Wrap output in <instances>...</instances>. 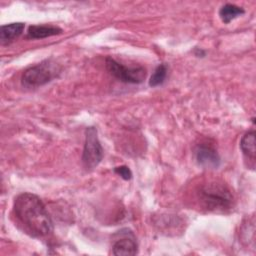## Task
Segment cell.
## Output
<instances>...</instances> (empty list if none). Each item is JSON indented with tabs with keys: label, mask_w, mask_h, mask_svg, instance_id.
Masks as SVG:
<instances>
[{
	"label": "cell",
	"mask_w": 256,
	"mask_h": 256,
	"mask_svg": "<svg viewBox=\"0 0 256 256\" xmlns=\"http://www.w3.org/2000/svg\"><path fill=\"white\" fill-rule=\"evenodd\" d=\"M13 212L24 229L35 237H44L53 231V222L43 203L35 194L21 193L13 204Z\"/></svg>",
	"instance_id": "cell-1"
},
{
	"label": "cell",
	"mask_w": 256,
	"mask_h": 256,
	"mask_svg": "<svg viewBox=\"0 0 256 256\" xmlns=\"http://www.w3.org/2000/svg\"><path fill=\"white\" fill-rule=\"evenodd\" d=\"M58 73V66L51 60H46L27 68L21 76V83L27 88H37L50 82Z\"/></svg>",
	"instance_id": "cell-3"
},
{
	"label": "cell",
	"mask_w": 256,
	"mask_h": 256,
	"mask_svg": "<svg viewBox=\"0 0 256 256\" xmlns=\"http://www.w3.org/2000/svg\"><path fill=\"white\" fill-rule=\"evenodd\" d=\"M244 13H245V11L242 7H239L234 4H229V3L223 5L219 10L220 19L225 24L230 23L232 20H234L238 16L243 15Z\"/></svg>",
	"instance_id": "cell-11"
},
{
	"label": "cell",
	"mask_w": 256,
	"mask_h": 256,
	"mask_svg": "<svg viewBox=\"0 0 256 256\" xmlns=\"http://www.w3.org/2000/svg\"><path fill=\"white\" fill-rule=\"evenodd\" d=\"M240 148L245 157H247L252 162L255 161V131H249L242 137L240 141Z\"/></svg>",
	"instance_id": "cell-10"
},
{
	"label": "cell",
	"mask_w": 256,
	"mask_h": 256,
	"mask_svg": "<svg viewBox=\"0 0 256 256\" xmlns=\"http://www.w3.org/2000/svg\"><path fill=\"white\" fill-rule=\"evenodd\" d=\"M105 64L106 69L109 71V73L123 83L139 84L145 80L147 75L146 69L144 67L138 66L128 68L117 62L112 57H107L105 60Z\"/></svg>",
	"instance_id": "cell-4"
},
{
	"label": "cell",
	"mask_w": 256,
	"mask_h": 256,
	"mask_svg": "<svg viewBox=\"0 0 256 256\" xmlns=\"http://www.w3.org/2000/svg\"><path fill=\"white\" fill-rule=\"evenodd\" d=\"M202 206L210 211H225L233 206V195L222 182L211 180L203 183L197 190Z\"/></svg>",
	"instance_id": "cell-2"
},
{
	"label": "cell",
	"mask_w": 256,
	"mask_h": 256,
	"mask_svg": "<svg viewBox=\"0 0 256 256\" xmlns=\"http://www.w3.org/2000/svg\"><path fill=\"white\" fill-rule=\"evenodd\" d=\"M24 30V23L14 22L2 25L0 28V41L2 45L9 44L17 39Z\"/></svg>",
	"instance_id": "cell-9"
},
{
	"label": "cell",
	"mask_w": 256,
	"mask_h": 256,
	"mask_svg": "<svg viewBox=\"0 0 256 256\" xmlns=\"http://www.w3.org/2000/svg\"><path fill=\"white\" fill-rule=\"evenodd\" d=\"M62 33V29L53 25H31L27 31L28 39H43Z\"/></svg>",
	"instance_id": "cell-8"
},
{
	"label": "cell",
	"mask_w": 256,
	"mask_h": 256,
	"mask_svg": "<svg viewBox=\"0 0 256 256\" xmlns=\"http://www.w3.org/2000/svg\"><path fill=\"white\" fill-rule=\"evenodd\" d=\"M113 255H136L138 253V244L136 236L132 230L123 228L112 236Z\"/></svg>",
	"instance_id": "cell-6"
},
{
	"label": "cell",
	"mask_w": 256,
	"mask_h": 256,
	"mask_svg": "<svg viewBox=\"0 0 256 256\" xmlns=\"http://www.w3.org/2000/svg\"><path fill=\"white\" fill-rule=\"evenodd\" d=\"M103 158V148L98 139L97 129L87 127L85 130V143L82 154V162L87 169L95 168Z\"/></svg>",
	"instance_id": "cell-5"
},
{
	"label": "cell",
	"mask_w": 256,
	"mask_h": 256,
	"mask_svg": "<svg viewBox=\"0 0 256 256\" xmlns=\"http://www.w3.org/2000/svg\"><path fill=\"white\" fill-rule=\"evenodd\" d=\"M196 160L199 165L209 169H216L220 165V157L216 149L211 145L200 144L195 150Z\"/></svg>",
	"instance_id": "cell-7"
},
{
	"label": "cell",
	"mask_w": 256,
	"mask_h": 256,
	"mask_svg": "<svg viewBox=\"0 0 256 256\" xmlns=\"http://www.w3.org/2000/svg\"><path fill=\"white\" fill-rule=\"evenodd\" d=\"M114 172L118 175H120L124 180H130L132 178V172L129 169V167L122 165L114 168Z\"/></svg>",
	"instance_id": "cell-13"
},
{
	"label": "cell",
	"mask_w": 256,
	"mask_h": 256,
	"mask_svg": "<svg viewBox=\"0 0 256 256\" xmlns=\"http://www.w3.org/2000/svg\"><path fill=\"white\" fill-rule=\"evenodd\" d=\"M166 76H167V66L165 64L158 65L157 68L154 70L152 76L150 77L149 85L151 87L162 85L166 79Z\"/></svg>",
	"instance_id": "cell-12"
}]
</instances>
